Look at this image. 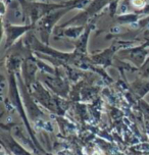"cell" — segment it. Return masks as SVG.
Returning a JSON list of instances; mask_svg holds the SVG:
<instances>
[{
  "label": "cell",
  "mask_w": 149,
  "mask_h": 155,
  "mask_svg": "<svg viewBox=\"0 0 149 155\" xmlns=\"http://www.w3.org/2000/svg\"><path fill=\"white\" fill-rule=\"evenodd\" d=\"M38 70H39V66H38L37 59L33 56L32 53L29 54L25 58L23 65H22V73H23L24 81L28 89H30L32 85L36 82L35 77Z\"/></svg>",
  "instance_id": "ba28073f"
},
{
  "label": "cell",
  "mask_w": 149,
  "mask_h": 155,
  "mask_svg": "<svg viewBox=\"0 0 149 155\" xmlns=\"http://www.w3.org/2000/svg\"><path fill=\"white\" fill-rule=\"evenodd\" d=\"M148 1H149V0H148Z\"/></svg>",
  "instance_id": "d6986e66"
},
{
  "label": "cell",
  "mask_w": 149,
  "mask_h": 155,
  "mask_svg": "<svg viewBox=\"0 0 149 155\" xmlns=\"http://www.w3.org/2000/svg\"><path fill=\"white\" fill-rule=\"evenodd\" d=\"M133 46V42H126V41H117L112 43L108 48L105 50L99 52L97 54H93L90 56L91 60L94 62V64L102 65V66H109L114 62V55L118 54V52L121 49L127 48V47Z\"/></svg>",
  "instance_id": "5b68a950"
},
{
  "label": "cell",
  "mask_w": 149,
  "mask_h": 155,
  "mask_svg": "<svg viewBox=\"0 0 149 155\" xmlns=\"http://www.w3.org/2000/svg\"><path fill=\"white\" fill-rule=\"evenodd\" d=\"M35 30V25H15L12 23H3V32L5 36V48H10L18 40Z\"/></svg>",
  "instance_id": "8992f818"
},
{
  "label": "cell",
  "mask_w": 149,
  "mask_h": 155,
  "mask_svg": "<svg viewBox=\"0 0 149 155\" xmlns=\"http://www.w3.org/2000/svg\"><path fill=\"white\" fill-rule=\"evenodd\" d=\"M18 1L24 10L25 23L28 25H36L40 18L53 10L73 5L71 0L60 3H47V2H39L34 0H18Z\"/></svg>",
  "instance_id": "6da1fadb"
},
{
  "label": "cell",
  "mask_w": 149,
  "mask_h": 155,
  "mask_svg": "<svg viewBox=\"0 0 149 155\" xmlns=\"http://www.w3.org/2000/svg\"><path fill=\"white\" fill-rule=\"evenodd\" d=\"M148 0H130V4L132 7H134L135 9H139L140 12H143L145 9V7L147 6Z\"/></svg>",
  "instance_id": "9a60e30c"
},
{
  "label": "cell",
  "mask_w": 149,
  "mask_h": 155,
  "mask_svg": "<svg viewBox=\"0 0 149 155\" xmlns=\"http://www.w3.org/2000/svg\"><path fill=\"white\" fill-rule=\"evenodd\" d=\"M73 9H74V5L58 8V9H55L45 16H43L42 18H40L37 21V24L35 25V31L39 34L40 40L43 43L49 45V37H50L52 31L54 30L55 25L61 19L63 15H65Z\"/></svg>",
  "instance_id": "7a4b0ae2"
},
{
  "label": "cell",
  "mask_w": 149,
  "mask_h": 155,
  "mask_svg": "<svg viewBox=\"0 0 149 155\" xmlns=\"http://www.w3.org/2000/svg\"><path fill=\"white\" fill-rule=\"evenodd\" d=\"M30 89L33 90L32 96H34L36 100L39 101L44 107H46V108H48L49 110H51V111H53V112L58 111L56 100L50 95V93H49L39 82L36 81Z\"/></svg>",
  "instance_id": "52a82bcc"
},
{
  "label": "cell",
  "mask_w": 149,
  "mask_h": 155,
  "mask_svg": "<svg viewBox=\"0 0 149 155\" xmlns=\"http://www.w3.org/2000/svg\"><path fill=\"white\" fill-rule=\"evenodd\" d=\"M143 45H144L145 47H147V48H149V36L147 37V39H146V41L144 43H143Z\"/></svg>",
  "instance_id": "e0dca14e"
},
{
  "label": "cell",
  "mask_w": 149,
  "mask_h": 155,
  "mask_svg": "<svg viewBox=\"0 0 149 155\" xmlns=\"http://www.w3.org/2000/svg\"><path fill=\"white\" fill-rule=\"evenodd\" d=\"M138 73H139V76L142 78V79H146L149 80V56L146 59V61L144 62L141 68H138Z\"/></svg>",
  "instance_id": "5bb4252c"
},
{
  "label": "cell",
  "mask_w": 149,
  "mask_h": 155,
  "mask_svg": "<svg viewBox=\"0 0 149 155\" xmlns=\"http://www.w3.org/2000/svg\"><path fill=\"white\" fill-rule=\"evenodd\" d=\"M7 146H8V148L16 155H30L29 153H27V151L25 150L22 146L18 145V144L16 143L12 137H9V136L7 137Z\"/></svg>",
  "instance_id": "4fadbf2b"
},
{
  "label": "cell",
  "mask_w": 149,
  "mask_h": 155,
  "mask_svg": "<svg viewBox=\"0 0 149 155\" xmlns=\"http://www.w3.org/2000/svg\"><path fill=\"white\" fill-rule=\"evenodd\" d=\"M138 27L139 28H147L149 29V15L146 16V18L140 19L139 21H138Z\"/></svg>",
  "instance_id": "2e32d148"
},
{
  "label": "cell",
  "mask_w": 149,
  "mask_h": 155,
  "mask_svg": "<svg viewBox=\"0 0 149 155\" xmlns=\"http://www.w3.org/2000/svg\"><path fill=\"white\" fill-rule=\"evenodd\" d=\"M42 80L48 86L49 89H51V91H53L54 93L63 97L67 96V94L68 93V84L60 77L49 76V74H45L43 73Z\"/></svg>",
  "instance_id": "9c48e42d"
},
{
  "label": "cell",
  "mask_w": 149,
  "mask_h": 155,
  "mask_svg": "<svg viewBox=\"0 0 149 155\" xmlns=\"http://www.w3.org/2000/svg\"><path fill=\"white\" fill-rule=\"evenodd\" d=\"M114 1H118V0H91L89 5L85 9H83L81 13H79L76 18L70 19L65 25L58 27L57 29H63V28L68 27L71 25V26H84L93 15L100 12L105 6L114 4Z\"/></svg>",
  "instance_id": "3957f363"
},
{
  "label": "cell",
  "mask_w": 149,
  "mask_h": 155,
  "mask_svg": "<svg viewBox=\"0 0 149 155\" xmlns=\"http://www.w3.org/2000/svg\"><path fill=\"white\" fill-rule=\"evenodd\" d=\"M117 55L122 60H127L130 63H132L138 70L144 64L146 59L148 58L149 49L143 44L140 46H130L127 47V48L121 49Z\"/></svg>",
  "instance_id": "277c9868"
},
{
  "label": "cell",
  "mask_w": 149,
  "mask_h": 155,
  "mask_svg": "<svg viewBox=\"0 0 149 155\" xmlns=\"http://www.w3.org/2000/svg\"><path fill=\"white\" fill-rule=\"evenodd\" d=\"M131 88L133 92L139 97L140 99L144 97L149 93V80L142 79L140 78L139 80H136L131 84Z\"/></svg>",
  "instance_id": "8fae6325"
},
{
  "label": "cell",
  "mask_w": 149,
  "mask_h": 155,
  "mask_svg": "<svg viewBox=\"0 0 149 155\" xmlns=\"http://www.w3.org/2000/svg\"><path fill=\"white\" fill-rule=\"evenodd\" d=\"M86 27L85 26H68L65 27L59 36H63V37H68L70 39H78L83 33H84Z\"/></svg>",
  "instance_id": "7c38bea8"
},
{
  "label": "cell",
  "mask_w": 149,
  "mask_h": 155,
  "mask_svg": "<svg viewBox=\"0 0 149 155\" xmlns=\"http://www.w3.org/2000/svg\"><path fill=\"white\" fill-rule=\"evenodd\" d=\"M92 30V27L90 25L86 26L84 33L77 39L74 42V53L78 55H86L87 54V47H88V40H89V36Z\"/></svg>",
  "instance_id": "30bf717a"
},
{
  "label": "cell",
  "mask_w": 149,
  "mask_h": 155,
  "mask_svg": "<svg viewBox=\"0 0 149 155\" xmlns=\"http://www.w3.org/2000/svg\"><path fill=\"white\" fill-rule=\"evenodd\" d=\"M148 100H149V98H148Z\"/></svg>",
  "instance_id": "ac0fdd59"
}]
</instances>
